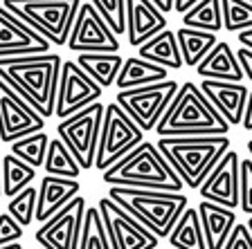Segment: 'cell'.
Returning <instances> with one entry per match:
<instances>
[{
	"label": "cell",
	"mask_w": 252,
	"mask_h": 249,
	"mask_svg": "<svg viewBox=\"0 0 252 249\" xmlns=\"http://www.w3.org/2000/svg\"><path fill=\"white\" fill-rule=\"evenodd\" d=\"M97 207L104 218L113 249H158L160 238L153 231H149L144 224L137 222L135 218H131L115 200L106 195L99 200Z\"/></svg>",
	"instance_id": "7c38bea8"
},
{
	"label": "cell",
	"mask_w": 252,
	"mask_h": 249,
	"mask_svg": "<svg viewBox=\"0 0 252 249\" xmlns=\"http://www.w3.org/2000/svg\"><path fill=\"white\" fill-rule=\"evenodd\" d=\"M0 175H2V195L14 197L18 191H23L25 187L34 184L36 180V168L32 164H27L25 160L16 157L14 153L2 157L0 164Z\"/></svg>",
	"instance_id": "4316f807"
},
{
	"label": "cell",
	"mask_w": 252,
	"mask_h": 249,
	"mask_svg": "<svg viewBox=\"0 0 252 249\" xmlns=\"http://www.w3.org/2000/svg\"><path fill=\"white\" fill-rule=\"evenodd\" d=\"M23 224H18V220L11 216L9 211L0 213V247L11 243H21L23 238Z\"/></svg>",
	"instance_id": "d590c367"
},
{
	"label": "cell",
	"mask_w": 252,
	"mask_h": 249,
	"mask_svg": "<svg viewBox=\"0 0 252 249\" xmlns=\"http://www.w3.org/2000/svg\"><path fill=\"white\" fill-rule=\"evenodd\" d=\"M198 216H200V224H203L207 249H223L227 236H230V231L236 224L234 209L210 202V200H200Z\"/></svg>",
	"instance_id": "ffe728a7"
},
{
	"label": "cell",
	"mask_w": 252,
	"mask_h": 249,
	"mask_svg": "<svg viewBox=\"0 0 252 249\" xmlns=\"http://www.w3.org/2000/svg\"><path fill=\"white\" fill-rule=\"evenodd\" d=\"M223 249H252V234L248 224L236 222L234 229L230 231V236H227Z\"/></svg>",
	"instance_id": "8d00e7d4"
},
{
	"label": "cell",
	"mask_w": 252,
	"mask_h": 249,
	"mask_svg": "<svg viewBox=\"0 0 252 249\" xmlns=\"http://www.w3.org/2000/svg\"><path fill=\"white\" fill-rule=\"evenodd\" d=\"M203 94L212 101L216 110L223 114V119L230 126H241L243 110L248 104L250 90L241 81H219V79H203L198 85Z\"/></svg>",
	"instance_id": "e0dca14e"
},
{
	"label": "cell",
	"mask_w": 252,
	"mask_h": 249,
	"mask_svg": "<svg viewBox=\"0 0 252 249\" xmlns=\"http://www.w3.org/2000/svg\"><path fill=\"white\" fill-rule=\"evenodd\" d=\"M151 2H156L160 9L164 11V14H169V11H173V0H151Z\"/></svg>",
	"instance_id": "b9f144b4"
},
{
	"label": "cell",
	"mask_w": 252,
	"mask_h": 249,
	"mask_svg": "<svg viewBox=\"0 0 252 249\" xmlns=\"http://www.w3.org/2000/svg\"><path fill=\"white\" fill-rule=\"evenodd\" d=\"M70 52H120L117 34L108 27V23L99 16V11L88 2H81L74 18L72 31L68 38Z\"/></svg>",
	"instance_id": "4fadbf2b"
},
{
	"label": "cell",
	"mask_w": 252,
	"mask_h": 249,
	"mask_svg": "<svg viewBox=\"0 0 252 249\" xmlns=\"http://www.w3.org/2000/svg\"><path fill=\"white\" fill-rule=\"evenodd\" d=\"M164 11L151 0H126V41L140 47L167 27Z\"/></svg>",
	"instance_id": "ac0fdd59"
},
{
	"label": "cell",
	"mask_w": 252,
	"mask_h": 249,
	"mask_svg": "<svg viewBox=\"0 0 252 249\" xmlns=\"http://www.w3.org/2000/svg\"><path fill=\"white\" fill-rule=\"evenodd\" d=\"M248 153H250V157H252V139L248 141Z\"/></svg>",
	"instance_id": "bcb514c9"
},
{
	"label": "cell",
	"mask_w": 252,
	"mask_h": 249,
	"mask_svg": "<svg viewBox=\"0 0 252 249\" xmlns=\"http://www.w3.org/2000/svg\"><path fill=\"white\" fill-rule=\"evenodd\" d=\"M74 61L90 74V79H94L106 90L110 85H115V79L122 70L124 58L120 56V52H81L77 54Z\"/></svg>",
	"instance_id": "cb8c5ba5"
},
{
	"label": "cell",
	"mask_w": 252,
	"mask_h": 249,
	"mask_svg": "<svg viewBox=\"0 0 252 249\" xmlns=\"http://www.w3.org/2000/svg\"><path fill=\"white\" fill-rule=\"evenodd\" d=\"M47 175H59V177H74L79 180L81 175V166L74 160V155L70 153V148L63 144L59 137H50L47 144V153H45V162H43Z\"/></svg>",
	"instance_id": "83f0119b"
},
{
	"label": "cell",
	"mask_w": 252,
	"mask_h": 249,
	"mask_svg": "<svg viewBox=\"0 0 252 249\" xmlns=\"http://www.w3.org/2000/svg\"><path fill=\"white\" fill-rule=\"evenodd\" d=\"M178 88H180L178 81L164 79V81L140 85V88L120 90L115 101L126 110V114L147 133V130H156L158 121H160V117L164 114L167 106L171 104V99L176 97Z\"/></svg>",
	"instance_id": "9c48e42d"
},
{
	"label": "cell",
	"mask_w": 252,
	"mask_h": 249,
	"mask_svg": "<svg viewBox=\"0 0 252 249\" xmlns=\"http://www.w3.org/2000/svg\"><path fill=\"white\" fill-rule=\"evenodd\" d=\"M41 249H43V247H41Z\"/></svg>",
	"instance_id": "c3c4849f"
},
{
	"label": "cell",
	"mask_w": 252,
	"mask_h": 249,
	"mask_svg": "<svg viewBox=\"0 0 252 249\" xmlns=\"http://www.w3.org/2000/svg\"><path fill=\"white\" fill-rule=\"evenodd\" d=\"M246 224H248V229H250V234H252V216H248V220H246Z\"/></svg>",
	"instance_id": "ee69618b"
},
{
	"label": "cell",
	"mask_w": 252,
	"mask_h": 249,
	"mask_svg": "<svg viewBox=\"0 0 252 249\" xmlns=\"http://www.w3.org/2000/svg\"><path fill=\"white\" fill-rule=\"evenodd\" d=\"M101 180L108 187H137V189H164L183 191L185 182L171 168L156 144L142 141L122 160L101 171Z\"/></svg>",
	"instance_id": "5b68a950"
},
{
	"label": "cell",
	"mask_w": 252,
	"mask_h": 249,
	"mask_svg": "<svg viewBox=\"0 0 252 249\" xmlns=\"http://www.w3.org/2000/svg\"><path fill=\"white\" fill-rule=\"evenodd\" d=\"M47 144H50V137H47L45 130H38V133H32L25 135L21 139H16L9 144V153H14L16 157L25 160L27 164H32L34 168L43 166L45 162V153H47Z\"/></svg>",
	"instance_id": "4dcf8cb0"
},
{
	"label": "cell",
	"mask_w": 252,
	"mask_h": 249,
	"mask_svg": "<svg viewBox=\"0 0 252 249\" xmlns=\"http://www.w3.org/2000/svg\"><path fill=\"white\" fill-rule=\"evenodd\" d=\"M101 94H104V88L94 79H90V74L77 61H63L61 74H59L54 114L59 119H65L93 101H99Z\"/></svg>",
	"instance_id": "30bf717a"
},
{
	"label": "cell",
	"mask_w": 252,
	"mask_h": 249,
	"mask_svg": "<svg viewBox=\"0 0 252 249\" xmlns=\"http://www.w3.org/2000/svg\"><path fill=\"white\" fill-rule=\"evenodd\" d=\"M137 56L147 58L151 63H158V65H162L167 70H180L185 65L178 36H176V31L167 29V27L162 31H158L156 36H151L147 43H142L137 47Z\"/></svg>",
	"instance_id": "7402d4cb"
},
{
	"label": "cell",
	"mask_w": 252,
	"mask_h": 249,
	"mask_svg": "<svg viewBox=\"0 0 252 249\" xmlns=\"http://www.w3.org/2000/svg\"><path fill=\"white\" fill-rule=\"evenodd\" d=\"M241 126L246 130H252V90H250V94H248V104H246V110H243Z\"/></svg>",
	"instance_id": "f35d334b"
},
{
	"label": "cell",
	"mask_w": 252,
	"mask_h": 249,
	"mask_svg": "<svg viewBox=\"0 0 252 249\" xmlns=\"http://www.w3.org/2000/svg\"><path fill=\"white\" fill-rule=\"evenodd\" d=\"M239 207L246 216H252V157L241 160V177H239Z\"/></svg>",
	"instance_id": "e575fe53"
},
{
	"label": "cell",
	"mask_w": 252,
	"mask_h": 249,
	"mask_svg": "<svg viewBox=\"0 0 252 249\" xmlns=\"http://www.w3.org/2000/svg\"><path fill=\"white\" fill-rule=\"evenodd\" d=\"M104 110L106 106L101 101H93L86 108L61 119L57 126V137L70 148V153L74 155V160L79 162V166L84 171H90L94 166Z\"/></svg>",
	"instance_id": "52a82bcc"
},
{
	"label": "cell",
	"mask_w": 252,
	"mask_h": 249,
	"mask_svg": "<svg viewBox=\"0 0 252 249\" xmlns=\"http://www.w3.org/2000/svg\"><path fill=\"white\" fill-rule=\"evenodd\" d=\"M2 5L52 45H65L81 0H2Z\"/></svg>",
	"instance_id": "8992f818"
},
{
	"label": "cell",
	"mask_w": 252,
	"mask_h": 249,
	"mask_svg": "<svg viewBox=\"0 0 252 249\" xmlns=\"http://www.w3.org/2000/svg\"><path fill=\"white\" fill-rule=\"evenodd\" d=\"M196 74L200 79H219V81H241L243 70L239 65L236 52L227 41H219L210 50V54L196 65Z\"/></svg>",
	"instance_id": "44dd1931"
},
{
	"label": "cell",
	"mask_w": 252,
	"mask_h": 249,
	"mask_svg": "<svg viewBox=\"0 0 252 249\" xmlns=\"http://www.w3.org/2000/svg\"><path fill=\"white\" fill-rule=\"evenodd\" d=\"M86 197L74 195L61 211H57L50 220L41 222L36 229V243L43 249H79V236L84 224Z\"/></svg>",
	"instance_id": "5bb4252c"
},
{
	"label": "cell",
	"mask_w": 252,
	"mask_h": 249,
	"mask_svg": "<svg viewBox=\"0 0 252 249\" xmlns=\"http://www.w3.org/2000/svg\"><path fill=\"white\" fill-rule=\"evenodd\" d=\"M0 249H23V247H21V243H11V245H2Z\"/></svg>",
	"instance_id": "7bdbcfd3"
},
{
	"label": "cell",
	"mask_w": 252,
	"mask_h": 249,
	"mask_svg": "<svg viewBox=\"0 0 252 249\" xmlns=\"http://www.w3.org/2000/svg\"><path fill=\"white\" fill-rule=\"evenodd\" d=\"M171 249H173V247H171Z\"/></svg>",
	"instance_id": "681fc988"
},
{
	"label": "cell",
	"mask_w": 252,
	"mask_h": 249,
	"mask_svg": "<svg viewBox=\"0 0 252 249\" xmlns=\"http://www.w3.org/2000/svg\"><path fill=\"white\" fill-rule=\"evenodd\" d=\"M236 58H239V65H241V70H243V77L252 81V50L241 45L236 50Z\"/></svg>",
	"instance_id": "74e56055"
},
{
	"label": "cell",
	"mask_w": 252,
	"mask_h": 249,
	"mask_svg": "<svg viewBox=\"0 0 252 249\" xmlns=\"http://www.w3.org/2000/svg\"><path fill=\"white\" fill-rule=\"evenodd\" d=\"M183 25L194 27L203 31H214L219 34L223 29V11H220V0H198L194 7H189L183 14Z\"/></svg>",
	"instance_id": "f1b7e54d"
},
{
	"label": "cell",
	"mask_w": 252,
	"mask_h": 249,
	"mask_svg": "<svg viewBox=\"0 0 252 249\" xmlns=\"http://www.w3.org/2000/svg\"><path fill=\"white\" fill-rule=\"evenodd\" d=\"M232 126L212 106L196 83H183L156 126L158 137L227 135Z\"/></svg>",
	"instance_id": "7a4b0ae2"
},
{
	"label": "cell",
	"mask_w": 252,
	"mask_h": 249,
	"mask_svg": "<svg viewBox=\"0 0 252 249\" xmlns=\"http://www.w3.org/2000/svg\"><path fill=\"white\" fill-rule=\"evenodd\" d=\"M144 141V130L126 114L117 101L106 106L104 121H101L99 144H97V155H94V168L106 171L117 160L133 151L137 144Z\"/></svg>",
	"instance_id": "ba28073f"
},
{
	"label": "cell",
	"mask_w": 252,
	"mask_h": 249,
	"mask_svg": "<svg viewBox=\"0 0 252 249\" xmlns=\"http://www.w3.org/2000/svg\"><path fill=\"white\" fill-rule=\"evenodd\" d=\"M45 128V117L27 104L7 81L0 79V141L11 144Z\"/></svg>",
	"instance_id": "8fae6325"
},
{
	"label": "cell",
	"mask_w": 252,
	"mask_h": 249,
	"mask_svg": "<svg viewBox=\"0 0 252 249\" xmlns=\"http://www.w3.org/2000/svg\"><path fill=\"white\" fill-rule=\"evenodd\" d=\"M36 197H38V189L34 184L25 187L23 191H18L14 197H9V204H7V211L18 220V224L23 227H30L36 218Z\"/></svg>",
	"instance_id": "d6a6232c"
},
{
	"label": "cell",
	"mask_w": 252,
	"mask_h": 249,
	"mask_svg": "<svg viewBox=\"0 0 252 249\" xmlns=\"http://www.w3.org/2000/svg\"><path fill=\"white\" fill-rule=\"evenodd\" d=\"M169 79V70L151 63L142 56H128L122 63V70L115 79L117 90H128V88H140V85H149V83H158Z\"/></svg>",
	"instance_id": "603a6c76"
},
{
	"label": "cell",
	"mask_w": 252,
	"mask_h": 249,
	"mask_svg": "<svg viewBox=\"0 0 252 249\" xmlns=\"http://www.w3.org/2000/svg\"><path fill=\"white\" fill-rule=\"evenodd\" d=\"M173 249H207L203 234V224H200L198 209L187 207L178 222L173 224L171 234L167 236Z\"/></svg>",
	"instance_id": "d4e9b609"
},
{
	"label": "cell",
	"mask_w": 252,
	"mask_h": 249,
	"mask_svg": "<svg viewBox=\"0 0 252 249\" xmlns=\"http://www.w3.org/2000/svg\"><path fill=\"white\" fill-rule=\"evenodd\" d=\"M81 184L74 177H59L45 175L38 182V197H36V222L50 220L57 211H61L65 204L79 195Z\"/></svg>",
	"instance_id": "d6986e66"
},
{
	"label": "cell",
	"mask_w": 252,
	"mask_h": 249,
	"mask_svg": "<svg viewBox=\"0 0 252 249\" xmlns=\"http://www.w3.org/2000/svg\"><path fill=\"white\" fill-rule=\"evenodd\" d=\"M196 2H198V0H173V11L183 16L185 11H187L189 7H194Z\"/></svg>",
	"instance_id": "ab89813d"
},
{
	"label": "cell",
	"mask_w": 252,
	"mask_h": 249,
	"mask_svg": "<svg viewBox=\"0 0 252 249\" xmlns=\"http://www.w3.org/2000/svg\"><path fill=\"white\" fill-rule=\"evenodd\" d=\"M156 146L185 182V187L198 191L216 162L230 151L232 141L227 135H183L158 137Z\"/></svg>",
	"instance_id": "3957f363"
},
{
	"label": "cell",
	"mask_w": 252,
	"mask_h": 249,
	"mask_svg": "<svg viewBox=\"0 0 252 249\" xmlns=\"http://www.w3.org/2000/svg\"><path fill=\"white\" fill-rule=\"evenodd\" d=\"M239 177H241V157L236 151H227L225 155L216 162L210 175L198 187L203 200L223 204V207L236 209L239 207Z\"/></svg>",
	"instance_id": "9a60e30c"
},
{
	"label": "cell",
	"mask_w": 252,
	"mask_h": 249,
	"mask_svg": "<svg viewBox=\"0 0 252 249\" xmlns=\"http://www.w3.org/2000/svg\"><path fill=\"white\" fill-rule=\"evenodd\" d=\"M223 11V29L239 34L252 27V2L250 0H220Z\"/></svg>",
	"instance_id": "1f68e13d"
},
{
	"label": "cell",
	"mask_w": 252,
	"mask_h": 249,
	"mask_svg": "<svg viewBox=\"0 0 252 249\" xmlns=\"http://www.w3.org/2000/svg\"><path fill=\"white\" fill-rule=\"evenodd\" d=\"M0 164H2V157H0ZM0 195H2V175H0Z\"/></svg>",
	"instance_id": "f6af8a7d"
},
{
	"label": "cell",
	"mask_w": 252,
	"mask_h": 249,
	"mask_svg": "<svg viewBox=\"0 0 252 249\" xmlns=\"http://www.w3.org/2000/svg\"><path fill=\"white\" fill-rule=\"evenodd\" d=\"M236 38H239V43H241L243 47H250V50H252V27H250V29L239 31V34H236Z\"/></svg>",
	"instance_id": "60d3db41"
},
{
	"label": "cell",
	"mask_w": 252,
	"mask_h": 249,
	"mask_svg": "<svg viewBox=\"0 0 252 249\" xmlns=\"http://www.w3.org/2000/svg\"><path fill=\"white\" fill-rule=\"evenodd\" d=\"M250 2H252V0H250Z\"/></svg>",
	"instance_id": "7dc6e473"
},
{
	"label": "cell",
	"mask_w": 252,
	"mask_h": 249,
	"mask_svg": "<svg viewBox=\"0 0 252 249\" xmlns=\"http://www.w3.org/2000/svg\"><path fill=\"white\" fill-rule=\"evenodd\" d=\"M52 43L34 31L27 23L14 16L0 2V56H25V54H45Z\"/></svg>",
	"instance_id": "2e32d148"
},
{
	"label": "cell",
	"mask_w": 252,
	"mask_h": 249,
	"mask_svg": "<svg viewBox=\"0 0 252 249\" xmlns=\"http://www.w3.org/2000/svg\"><path fill=\"white\" fill-rule=\"evenodd\" d=\"M90 5L99 11L108 27L117 36L126 34V0H90Z\"/></svg>",
	"instance_id": "836d02e7"
},
{
	"label": "cell",
	"mask_w": 252,
	"mask_h": 249,
	"mask_svg": "<svg viewBox=\"0 0 252 249\" xmlns=\"http://www.w3.org/2000/svg\"><path fill=\"white\" fill-rule=\"evenodd\" d=\"M79 249H113L99 207H86L81 236H79Z\"/></svg>",
	"instance_id": "f546056e"
},
{
	"label": "cell",
	"mask_w": 252,
	"mask_h": 249,
	"mask_svg": "<svg viewBox=\"0 0 252 249\" xmlns=\"http://www.w3.org/2000/svg\"><path fill=\"white\" fill-rule=\"evenodd\" d=\"M176 36H178L183 61L189 68H196L210 54L212 47L219 43L214 31H203V29H194V27H185V25L176 31Z\"/></svg>",
	"instance_id": "484cf974"
},
{
	"label": "cell",
	"mask_w": 252,
	"mask_h": 249,
	"mask_svg": "<svg viewBox=\"0 0 252 249\" xmlns=\"http://www.w3.org/2000/svg\"><path fill=\"white\" fill-rule=\"evenodd\" d=\"M61 63L63 58L52 52L0 56V79L9 83L32 108L47 119L54 114Z\"/></svg>",
	"instance_id": "6da1fadb"
},
{
	"label": "cell",
	"mask_w": 252,
	"mask_h": 249,
	"mask_svg": "<svg viewBox=\"0 0 252 249\" xmlns=\"http://www.w3.org/2000/svg\"><path fill=\"white\" fill-rule=\"evenodd\" d=\"M108 197L115 200L131 218L153 231L158 238H167L173 224L189 207V197L183 191L137 187H108Z\"/></svg>",
	"instance_id": "277c9868"
}]
</instances>
